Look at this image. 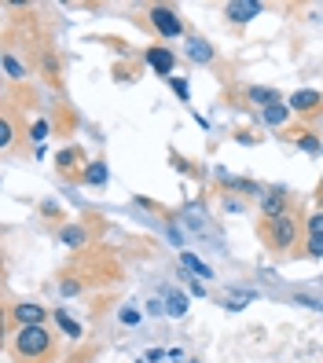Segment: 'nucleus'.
Segmentation results:
<instances>
[{
    "mask_svg": "<svg viewBox=\"0 0 323 363\" xmlns=\"http://www.w3.org/2000/svg\"><path fill=\"white\" fill-rule=\"evenodd\" d=\"M11 352L18 363H52L59 345L48 327H18L11 337Z\"/></svg>",
    "mask_w": 323,
    "mask_h": 363,
    "instance_id": "nucleus-1",
    "label": "nucleus"
},
{
    "mask_svg": "<svg viewBox=\"0 0 323 363\" xmlns=\"http://www.w3.org/2000/svg\"><path fill=\"white\" fill-rule=\"evenodd\" d=\"M261 235H265V242L272 253H290L301 239V217L290 209L283 213V217H275V220H265L261 224Z\"/></svg>",
    "mask_w": 323,
    "mask_h": 363,
    "instance_id": "nucleus-2",
    "label": "nucleus"
},
{
    "mask_svg": "<svg viewBox=\"0 0 323 363\" xmlns=\"http://www.w3.org/2000/svg\"><path fill=\"white\" fill-rule=\"evenodd\" d=\"M147 18H150V26L158 30V37H165V40H177V37H184V18L177 15V8L155 4V8H147Z\"/></svg>",
    "mask_w": 323,
    "mask_h": 363,
    "instance_id": "nucleus-3",
    "label": "nucleus"
},
{
    "mask_svg": "<svg viewBox=\"0 0 323 363\" xmlns=\"http://www.w3.org/2000/svg\"><path fill=\"white\" fill-rule=\"evenodd\" d=\"M8 319L15 327H45V319H48V308H40L37 301H18L8 308Z\"/></svg>",
    "mask_w": 323,
    "mask_h": 363,
    "instance_id": "nucleus-4",
    "label": "nucleus"
},
{
    "mask_svg": "<svg viewBox=\"0 0 323 363\" xmlns=\"http://www.w3.org/2000/svg\"><path fill=\"white\" fill-rule=\"evenodd\" d=\"M283 213H290V191L287 187H268L261 195V217L275 220V217H283Z\"/></svg>",
    "mask_w": 323,
    "mask_h": 363,
    "instance_id": "nucleus-5",
    "label": "nucleus"
},
{
    "mask_svg": "<svg viewBox=\"0 0 323 363\" xmlns=\"http://www.w3.org/2000/svg\"><path fill=\"white\" fill-rule=\"evenodd\" d=\"M319 106H323V96H319L316 89H301V92L290 96V111L301 114V118H316Z\"/></svg>",
    "mask_w": 323,
    "mask_h": 363,
    "instance_id": "nucleus-6",
    "label": "nucleus"
},
{
    "mask_svg": "<svg viewBox=\"0 0 323 363\" xmlns=\"http://www.w3.org/2000/svg\"><path fill=\"white\" fill-rule=\"evenodd\" d=\"M224 15H228V23H250V18L261 15V4L257 0H228Z\"/></svg>",
    "mask_w": 323,
    "mask_h": 363,
    "instance_id": "nucleus-7",
    "label": "nucleus"
},
{
    "mask_svg": "<svg viewBox=\"0 0 323 363\" xmlns=\"http://www.w3.org/2000/svg\"><path fill=\"white\" fill-rule=\"evenodd\" d=\"M150 67H155L158 74H165V77H173V67H177V55L169 52V48H162V45H155V48H147V55H143Z\"/></svg>",
    "mask_w": 323,
    "mask_h": 363,
    "instance_id": "nucleus-8",
    "label": "nucleus"
},
{
    "mask_svg": "<svg viewBox=\"0 0 323 363\" xmlns=\"http://www.w3.org/2000/svg\"><path fill=\"white\" fill-rule=\"evenodd\" d=\"M59 242L70 246V250L89 246V228H84V224H62V228H59Z\"/></svg>",
    "mask_w": 323,
    "mask_h": 363,
    "instance_id": "nucleus-9",
    "label": "nucleus"
},
{
    "mask_svg": "<svg viewBox=\"0 0 323 363\" xmlns=\"http://www.w3.org/2000/svg\"><path fill=\"white\" fill-rule=\"evenodd\" d=\"M55 165H59V173H74L77 165L84 169L89 162H84V151H81V147H67V151L55 155Z\"/></svg>",
    "mask_w": 323,
    "mask_h": 363,
    "instance_id": "nucleus-10",
    "label": "nucleus"
},
{
    "mask_svg": "<svg viewBox=\"0 0 323 363\" xmlns=\"http://www.w3.org/2000/svg\"><path fill=\"white\" fill-rule=\"evenodd\" d=\"M246 99L257 103L261 111H265V106H272V103H283V96H279L275 89H268V84H250V89H246Z\"/></svg>",
    "mask_w": 323,
    "mask_h": 363,
    "instance_id": "nucleus-11",
    "label": "nucleus"
},
{
    "mask_svg": "<svg viewBox=\"0 0 323 363\" xmlns=\"http://www.w3.org/2000/svg\"><path fill=\"white\" fill-rule=\"evenodd\" d=\"M213 55H217V52H213L209 40H202V37H191L187 40V59L191 62H213Z\"/></svg>",
    "mask_w": 323,
    "mask_h": 363,
    "instance_id": "nucleus-12",
    "label": "nucleus"
},
{
    "mask_svg": "<svg viewBox=\"0 0 323 363\" xmlns=\"http://www.w3.org/2000/svg\"><path fill=\"white\" fill-rule=\"evenodd\" d=\"M290 114H294V111H290V103H272V106H265V111H261V121L275 129V125H287Z\"/></svg>",
    "mask_w": 323,
    "mask_h": 363,
    "instance_id": "nucleus-13",
    "label": "nucleus"
},
{
    "mask_svg": "<svg viewBox=\"0 0 323 363\" xmlns=\"http://www.w3.org/2000/svg\"><path fill=\"white\" fill-rule=\"evenodd\" d=\"M84 184H92V187H103L106 184V162L103 158H96V162H89V165H84Z\"/></svg>",
    "mask_w": 323,
    "mask_h": 363,
    "instance_id": "nucleus-14",
    "label": "nucleus"
},
{
    "mask_svg": "<svg viewBox=\"0 0 323 363\" xmlns=\"http://www.w3.org/2000/svg\"><path fill=\"white\" fill-rule=\"evenodd\" d=\"M26 74H30V70L15 59V52L4 48V77H8V81H26Z\"/></svg>",
    "mask_w": 323,
    "mask_h": 363,
    "instance_id": "nucleus-15",
    "label": "nucleus"
},
{
    "mask_svg": "<svg viewBox=\"0 0 323 363\" xmlns=\"http://www.w3.org/2000/svg\"><path fill=\"white\" fill-rule=\"evenodd\" d=\"M184 312H187V297H184L180 290H169V294H165V315L180 319Z\"/></svg>",
    "mask_w": 323,
    "mask_h": 363,
    "instance_id": "nucleus-16",
    "label": "nucleus"
},
{
    "mask_svg": "<svg viewBox=\"0 0 323 363\" xmlns=\"http://www.w3.org/2000/svg\"><path fill=\"white\" fill-rule=\"evenodd\" d=\"M180 264H184L187 272H195V275H199V279H209V275H213V272H209V264H202V261L195 257V253H187V250L180 253Z\"/></svg>",
    "mask_w": 323,
    "mask_h": 363,
    "instance_id": "nucleus-17",
    "label": "nucleus"
},
{
    "mask_svg": "<svg viewBox=\"0 0 323 363\" xmlns=\"http://www.w3.org/2000/svg\"><path fill=\"white\" fill-rule=\"evenodd\" d=\"M250 301H253V294H250V290H235V294H228V297H224V308L239 312V308H246Z\"/></svg>",
    "mask_w": 323,
    "mask_h": 363,
    "instance_id": "nucleus-18",
    "label": "nucleus"
},
{
    "mask_svg": "<svg viewBox=\"0 0 323 363\" xmlns=\"http://www.w3.org/2000/svg\"><path fill=\"white\" fill-rule=\"evenodd\" d=\"M55 323L62 327V334H67V337H81V334H84V330H81V327H77V323H74V319H70L67 312H62V308H55Z\"/></svg>",
    "mask_w": 323,
    "mask_h": 363,
    "instance_id": "nucleus-19",
    "label": "nucleus"
},
{
    "mask_svg": "<svg viewBox=\"0 0 323 363\" xmlns=\"http://www.w3.org/2000/svg\"><path fill=\"white\" fill-rule=\"evenodd\" d=\"M305 231H309V239H323V213H319V209L305 220Z\"/></svg>",
    "mask_w": 323,
    "mask_h": 363,
    "instance_id": "nucleus-20",
    "label": "nucleus"
},
{
    "mask_svg": "<svg viewBox=\"0 0 323 363\" xmlns=\"http://www.w3.org/2000/svg\"><path fill=\"white\" fill-rule=\"evenodd\" d=\"M297 143H301V151H309V155H319V151H323V143H319V140H316V136H312L309 129L297 136Z\"/></svg>",
    "mask_w": 323,
    "mask_h": 363,
    "instance_id": "nucleus-21",
    "label": "nucleus"
},
{
    "mask_svg": "<svg viewBox=\"0 0 323 363\" xmlns=\"http://www.w3.org/2000/svg\"><path fill=\"white\" fill-rule=\"evenodd\" d=\"M11 136H15V129H11V118L4 114V118H0V147H4V151L11 147Z\"/></svg>",
    "mask_w": 323,
    "mask_h": 363,
    "instance_id": "nucleus-22",
    "label": "nucleus"
},
{
    "mask_svg": "<svg viewBox=\"0 0 323 363\" xmlns=\"http://www.w3.org/2000/svg\"><path fill=\"white\" fill-rule=\"evenodd\" d=\"M294 301H297V305H305V308H312V312L323 308V301H316V297H309V294H294Z\"/></svg>",
    "mask_w": 323,
    "mask_h": 363,
    "instance_id": "nucleus-23",
    "label": "nucleus"
},
{
    "mask_svg": "<svg viewBox=\"0 0 323 363\" xmlns=\"http://www.w3.org/2000/svg\"><path fill=\"white\" fill-rule=\"evenodd\" d=\"M30 136H33L37 143H45V136H48V121H37L33 129H30Z\"/></svg>",
    "mask_w": 323,
    "mask_h": 363,
    "instance_id": "nucleus-24",
    "label": "nucleus"
},
{
    "mask_svg": "<svg viewBox=\"0 0 323 363\" xmlns=\"http://www.w3.org/2000/svg\"><path fill=\"white\" fill-rule=\"evenodd\" d=\"M305 253H309V257H323V239H309Z\"/></svg>",
    "mask_w": 323,
    "mask_h": 363,
    "instance_id": "nucleus-25",
    "label": "nucleus"
},
{
    "mask_svg": "<svg viewBox=\"0 0 323 363\" xmlns=\"http://www.w3.org/2000/svg\"><path fill=\"white\" fill-rule=\"evenodd\" d=\"M121 323L136 327V323H140V312H136V308H125V312H121Z\"/></svg>",
    "mask_w": 323,
    "mask_h": 363,
    "instance_id": "nucleus-26",
    "label": "nucleus"
},
{
    "mask_svg": "<svg viewBox=\"0 0 323 363\" xmlns=\"http://www.w3.org/2000/svg\"><path fill=\"white\" fill-rule=\"evenodd\" d=\"M169 84H173V89H177V96H180V99H187V84H184L180 77H169Z\"/></svg>",
    "mask_w": 323,
    "mask_h": 363,
    "instance_id": "nucleus-27",
    "label": "nucleus"
},
{
    "mask_svg": "<svg viewBox=\"0 0 323 363\" xmlns=\"http://www.w3.org/2000/svg\"><path fill=\"white\" fill-rule=\"evenodd\" d=\"M62 294H81V283H74V279H67V283H62Z\"/></svg>",
    "mask_w": 323,
    "mask_h": 363,
    "instance_id": "nucleus-28",
    "label": "nucleus"
},
{
    "mask_svg": "<svg viewBox=\"0 0 323 363\" xmlns=\"http://www.w3.org/2000/svg\"><path fill=\"white\" fill-rule=\"evenodd\" d=\"M147 312H150V315H162V312H165V305H162V301H150V305H147Z\"/></svg>",
    "mask_w": 323,
    "mask_h": 363,
    "instance_id": "nucleus-29",
    "label": "nucleus"
},
{
    "mask_svg": "<svg viewBox=\"0 0 323 363\" xmlns=\"http://www.w3.org/2000/svg\"><path fill=\"white\" fill-rule=\"evenodd\" d=\"M319 213H323V191H319Z\"/></svg>",
    "mask_w": 323,
    "mask_h": 363,
    "instance_id": "nucleus-30",
    "label": "nucleus"
},
{
    "mask_svg": "<svg viewBox=\"0 0 323 363\" xmlns=\"http://www.w3.org/2000/svg\"><path fill=\"white\" fill-rule=\"evenodd\" d=\"M191 363H199V359H191Z\"/></svg>",
    "mask_w": 323,
    "mask_h": 363,
    "instance_id": "nucleus-31",
    "label": "nucleus"
}]
</instances>
